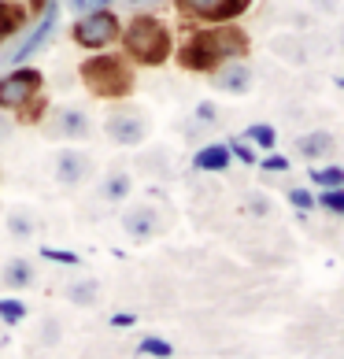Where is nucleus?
Masks as SVG:
<instances>
[{
  "label": "nucleus",
  "mask_w": 344,
  "mask_h": 359,
  "mask_svg": "<svg viewBox=\"0 0 344 359\" xmlns=\"http://www.w3.org/2000/svg\"><path fill=\"white\" fill-rule=\"evenodd\" d=\"M248 52V37L237 30V26H215V30H196L189 41L181 45L178 60L185 71H219L222 63L241 60Z\"/></svg>",
  "instance_id": "obj_1"
},
{
  "label": "nucleus",
  "mask_w": 344,
  "mask_h": 359,
  "mask_svg": "<svg viewBox=\"0 0 344 359\" xmlns=\"http://www.w3.org/2000/svg\"><path fill=\"white\" fill-rule=\"evenodd\" d=\"M118 37H123L126 56L134 63H144V67H160V63L170 56V30L156 15L130 19V26Z\"/></svg>",
  "instance_id": "obj_2"
},
{
  "label": "nucleus",
  "mask_w": 344,
  "mask_h": 359,
  "mask_svg": "<svg viewBox=\"0 0 344 359\" xmlns=\"http://www.w3.org/2000/svg\"><path fill=\"white\" fill-rule=\"evenodd\" d=\"M82 82L89 86L92 97L118 100L134 89V71L123 56H92L82 63Z\"/></svg>",
  "instance_id": "obj_3"
},
{
  "label": "nucleus",
  "mask_w": 344,
  "mask_h": 359,
  "mask_svg": "<svg viewBox=\"0 0 344 359\" xmlns=\"http://www.w3.org/2000/svg\"><path fill=\"white\" fill-rule=\"evenodd\" d=\"M41 71L34 67H19L0 78V111H15L34 118V100L41 97Z\"/></svg>",
  "instance_id": "obj_4"
},
{
  "label": "nucleus",
  "mask_w": 344,
  "mask_h": 359,
  "mask_svg": "<svg viewBox=\"0 0 344 359\" xmlns=\"http://www.w3.org/2000/svg\"><path fill=\"white\" fill-rule=\"evenodd\" d=\"M56 19H60V8H56V0H48V4H45V15H41V22H37L34 30L26 34L22 41L15 45V48L8 52V56H0V67H22V63L30 60L37 48H45V41L52 37V30H56Z\"/></svg>",
  "instance_id": "obj_5"
},
{
  "label": "nucleus",
  "mask_w": 344,
  "mask_h": 359,
  "mask_svg": "<svg viewBox=\"0 0 344 359\" xmlns=\"http://www.w3.org/2000/svg\"><path fill=\"white\" fill-rule=\"evenodd\" d=\"M118 34L123 30H118V19L111 11H85V15L74 22V41L82 48H108Z\"/></svg>",
  "instance_id": "obj_6"
},
{
  "label": "nucleus",
  "mask_w": 344,
  "mask_h": 359,
  "mask_svg": "<svg viewBox=\"0 0 344 359\" xmlns=\"http://www.w3.org/2000/svg\"><path fill=\"white\" fill-rule=\"evenodd\" d=\"M104 134H108L115 144H123V149H137V144L149 137V118L141 111H130V108H118L108 115V123H104Z\"/></svg>",
  "instance_id": "obj_7"
},
{
  "label": "nucleus",
  "mask_w": 344,
  "mask_h": 359,
  "mask_svg": "<svg viewBox=\"0 0 344 359\" xmlns=\"http://www.w3.org/2000/svg\"><path fill=\"white\" fill-rule=\"evenodd\" d=\"M181 8V15L189 19H204V22H230L241 11H248L252 0H174Z\"/></svg>",
  "instance_id": "obj_8"
},
{
  "label": "nucleus",
  "mask_w": 344,
  "mask_h": 359,
  "mask_svg": "<svg viewBox=\"0 0 344 359\" xmlns=\"http://www.w3.org/2000/svg\"><path fill=\"white\" fill-rule=\"evenodd\" d=\"M163 215L156 204H134L123 211V230L134 237V241H152V237L163 233Z\"/></svg>",
  "instance_id": "obj_9"
},
{
  "label": "nucleus",
  "mask_w": 344,
  "mask_h": 359,
  "mask_svg": "<svg viewBox=\"0 0 344 359\" xmlns=\"http://www.w3.org/2000/svg\"><path fill=\"white\" fill-rule=\"evenodd\" d=\"M92 170V159L85 152L78 149H63L56 156V163H52V175H56V185H63V189H74V185H82L89 178Z\"/></svg>",
  "instance_id": "obj_10"
},
{
  "label": "nucleus",
  "mask_w": 344,
  "mask_h": 359,
  "mask_svg": "<svg viewBox=\"0 0 344 359\" xmlns=\"http://www.w3.org/2000/svg\"><path fill=\"white\" fill-rule=\"evenodd\" d=\"M337 137L329 134V130H308V134H300L296 137V156L300 159H308V163H326V159H333L337 156Z\"/></svg>",
  "instance_id": "obj_11"
},
{
  "label": "nucleus",
  "mask_w": 344,
  "mask_h": 359,
  "mask_svg": "<svg viewBox=\"0 0 344 359\" xmlns=\"http://www.w3.org/2000/svg\"><path fill=\"white\" fill-rule=\"evenodd\" d=\"M211 82L222 93H248L252 89V67H248L245 60H230V63H222L219 71H211Z\"/></svg>",
  "instance_id": "obj_12"
},
{
  "label": "nucleus",
  "mask_w": 344,
  "mask_h": 359,
  "mask_svg": "<svg viewBox=\"0 0 344 359\" xmlns=\"http://www.w3.org/2000/svg\"><path fill=\"white\" fill-rule=\"evenodd\" d=\"M89 115L78 111V108H63L56 111V118H52V137H63V141H85L89 137Z\"/></svg>",
  "instance_id": "obj_13"
},
{
  "label": "nucleus",
  "mask_w": 344,
  "mask_h": 359,
  "mask_svg": "<svg viewBox=\"0 0 344 359\" xmlns=\"http://www.w3.org/2000/svg\"><path fill=\"white\" fill-rule=\"evenodd\" d=\"M233 156L226 149V141H211L204 149H196L193 156V170H200V175H222V170H230Z\"/></svg>",
  "instance_id": "obj_14"
},
{
  "label": "nucleus",
  "mask_w": 344,
  "mask_h": 359,
  "mask_svg": "<svg viewBox=\"0 0 344 359\" xmlns=\"http://www.w3.org/2000/svg\"><path fill=\"white\" fill-rule=\"evenodd\" d=\"M0 282H4V289L19 292V289H30V285L37 282V271H34L30 259L15 256V259H8L4 267H0Z\"/></svg>",
  "instance_id": "obj_15"
},
{
  "label": "nucleus",
  "mask_w": 344,
  "mask_h": 359,
  "mask_svg": "<svg viewBox=\"0 0 344 359\" xmlns=\"http://www.w3.org/2000/svg\"><path fill=\"white\" fill-rule=\"evenodd\" d=\"M4 226H8V233L15 237V241H30V237L41 230V219H37V211L34 208H11L8 211V219H4Z\"/></svg>",
  "instance_id": "obj_16"
},
{
  "label": "nucleus",
  "mask_w": 344,
  "mask_h": 359,
  "mask_svg": "<svg viewBox=\"0 0 344 359\" xmlns=\"http://www.w3.org/2000/svg\"><path fill=\"white\" fill-rule=\"evenodd\" d=\"M130 193H134V178H130L126 170H111L97 189V196L104 204H123V201H130Z\"/></svg>",
  "instance_id": "obj_17"
},
{
  "label": "nucleus",
  "mask_w": 344,
  "mask_h": 359,
  "mask_svg": "<svg viewBox=\"0 0 344 359\" xmlns=\"http://www.w3.org/2000/svg\"><path fill=\"white\" fill-rule=\"evenodd\" d=\"M63 297H67V304H74V308H97L100 304V282L97 278H74V282H67V289H63Z\"/></svg>",
  "instance_id": "obj_18"
},
{
  "label": "nucleus",
  "mask_w": 344,
  "mask_h": 359,
  "mask_svg": "<svg viewBox=\"0 0 344 359\" xmlns=\"http://www.w3.org/2000/svg\"><path fill=\"white\" fill-rule=\"evenodd\" d=\"M308 178H311V185H315L319 193H322V189H344V167H337V163L311 167Z\"/></svg>",
  "instance_id": "obj_19"
},
{
  "label": "nucleus",
  "mask_w": 344,
  "mask_h": 359,
  "mask_svg": "<svg viewBox=\"0 0 344 359\" xmlns=\"http://www.w3.org/2000/svg\"><path fill=\"white\" fill-rule=\"evenodd\" d=\"M137 355H144V359H170V355H174V344H170L167 337H141L137 341V348H134Z\"/></svg>",
  "instance_id": "obj_20"
},
{
  "label": "nucleus",
  "mask_w": 344,
  "mask_h": 359,
  "mask_svg": "<svg viewBox=\"0 0 344 359\" xmlns=\"http://www.w3.org/2000/svg\"><path fill=\"white\" fill-rule=\"evenodd\" d=\"M245 211L252 219H270L274 215V201L267 193H259V189H252V193H245Z\"/></svg>",
  "instance_id": "obj_21"
},
{
  "label": "nucleus",
  "mask_w": 344,
  "mask_h": 359,
  "mask_svg": "<svg viewBox=\"0 0 344 359\" xmlns=\"http://www.w3.org/2000/svg\"><path fill=\"white\" fill-rule=\"evenodd\" d=\"M245 141H252L256 149L270 152L274 144H277V134H274V126H267V123H252V126L245 130Z\"/></svg>",
  "instance_id": "obj_22"
},
{
  "label": "nucleus",
  "mask_w": 344,
  "mask_h": 359,
  "mask_svg": "<svg viewBox=\"0 0 344 359\" xmlns=\"http://www.w3.org/2000/svg\"><path fill=\"white\" fill-rule=\"evenodd\" d=\"M315 208H322L326 215L344 219V189H322L319 196H315Z\"/></svg>",
  "instance_id": "obj_23"
},
{
  "label": "nucleus",
  "mask_w": 344,
  "mask_h": 359,
  "mask_svg": "<svg viewBox=\"0 0 344 359\" xmlns=\"http://www.w3.org/2000/svg\"><path fill=\"white\" fill-rule=\"evenodd\" d=\"M22 26V11L15 8V4H4V0H0V41H4V37H11Z\"/></svg>",
  "instance_id": "obj_24"
},
{
  "label": "nucleus",
  "mask_w": 344,
  "mask_h": 359,
  "mask_svg": "<svg viewBox=\"0 0 344 359\" xmlns=\"http://www.w3.org/2000/svg\"><path fill=\"white\" fill-rule=\"evenodd\" d=\"M22 318H26V304L22 300H15V297L0 300V323L4 326H15V323H22Z\"/></svg>",
  "instance_id": "obj_25"
},
{
  "label": "nucleus",
  "mask_w": 344,
  "mask_h": 359,
  "mask_svg": "<svg viewBox=\"0 0 344 359\" xmlns=\"http://www.w3.org/2000/svg\"><path fill=\"white\" fill-rule=\"evenodd\" d=\"M41 259L56 263V267H78V263H82V256H78V252H71V248H52V245L41 248Z\"/></svg>",
  "instance_id": "obj_26"
},
{
  "label": "nucleus",
  "mask_w": 344,
  "mask_h": 359,
  "mask_svg": "<svg viewBox=\"0 0 344 359\" xmlns=\"http://www.w3.org/2000/svg\"><path fill=\"white\" fill-rule=\"evenodd\" d=\"M226 149H230V156H233V159H241L245 167L259 163V159H256V152L248 149V141H245V137H230V141H226Z\"/></svg>",
  "instance_id": "obj_27"
},
{
  "label": "nucleus",
  "mask_w": 344,
  "mask_h": 359,
  "mask_svg": "<svg viewBox=\"0 0 344 359\" xmlns=\"http://www.w3.org/2000/svg\"><path fill=\"white\" fill-rule=\"evenodd\" d=\"M60 337H63V326H60V318H45V326L37 330V341H41V344H48V348H52V344H60Z\"/></svg>",
  "instance_id": "obj_28"
},
{
  "label": "nucleus",
  "mask_w": 344,
  "mask_h": 359,
  "mask_svg": "<svg viewBox=\"0 0 344 359\" xmlns=\"http://www.w3.org/2000/svg\"><path fill=\"white\" fill-rule=\"evenodd\" d=\"M289 204H293L296 211H311L315 208V193L303 189V185H293V189H289Z\"/></svg>",
  "instance_id": "obj_29"
},
{
  "label": "nucleus",
  "mask_w": 344,
  "mask_h": 359,
  "mask_svg": "<svg viewBox=\"0 0 344 359\" xmlns=\"http://www.w3.org/2000/svg\"><path fill=\"white\" fill-rule=\"evenodd\" d=\"M196 126H200V130L219 126V108H215V104H196Z\"/></svg>",
  "instance_id": "obj_30"
},
{
  "label": "nucleus",
  "mask_w": 344,
  "mask_h": 359,
  "mask_svg": "<svg viewBox=\"0 0 344 359\" xmlns=\"http://www.w3.org/2000/svg\"><path fill=\"white\" fill-rule=\"evenodd\" d=\"M259 167L267 170V175H285V170H289V159H285V156H263Z\"/></svg>",
  "instance_id": "obj_31"
},
{
  "label": "nucleus",
  "mask_w": 344,
  "mask_h": 359,
  "mask_svg": "<svg viewBox=\"0 0 344 359\" xmlns=\"http://www.w3.org/2000/svg\"><path fill=\"white\" fill-rule=\"evenodd\" d=\"M108 326H115V330H130V326H137V315H134V311H130V315H126V311H115V315L108 318Z\"/></svg>",
  "instance_id": "obj_32"
},
{
  "label": "nucleus",
  "mask_w": 344,
  "mask_h": 359,
  "mask_svg": "<svg viewBox=\"0 0 344 359\" xmlns=\"http://www.w3.org/2000/svg\"><path fill=\"white\" fill-rule=\"evenodd\" d=\"M123 4H126V8H134V11H141V15H144L149 8H160V0H123Z\"/></svg>",
  "instance_id": "obj_33"
},
{
  "label": "nucleus",
  "mask_w": 344,
  "mask_h": 359,
  "mask_svg": "<svg viewBox=\"0 0 344 359\" xmlns=\"http://www.w3.org/2000/svg\"><path fill=\"white\" fill-rule=\"evenodd\" d=\"M111 0H85V11H108Z\"/></svg>",
  "instance_id": "obj_34"
},
{
  "label": "nucleus",
  "mask_w": 344,
  "mask_h": 359,
  "mask_svg": "<svg viewBox=\"0 0 344 359\" xmlns=\"http://www.w3.org/2000/svg\"><path fill=\"white\" fill-rule=\"evenodd\" d=\"M329 308H333V315H344V289H337V297H333Z\"/></svg>",
  "instance_id": "obj_35"
},
{
  "label": "nucleus",
  "mask_w": 344,
  "mask_h": 359,
  "mask_svg": "<svg viewBox=\"0 0 344 359\" xmlns=\"http://www.w3.org/2000/svg\"><path fill=\"white\" fill-rule=\"evenodd\" d=\"M67 4H71L74 11H82V15H85V0H67Z\"/></svg>",
  "instance_id": "obj_36"
},
{
  "label": "nucleus",
  "mask_w": 344,
  "mask_h": 359,
  "mask_svg": "<svg viewBox=\"0 0 344 359\" xmlns=\"http://www.w3.org/2000/svg\"><path fill=\"white\" fill-rule=\"evenodd\" d=\"M340 48H344V26H340Z\"/></svg>",
  "instance_id": "obj_37"
},
{
  "label": "nucleus",
  "mask_w": 344,
  "mask_h": 359,
  "mask_svg": "<svg viewBox=\"0 0 344 359\" xmlns=\"http://www.w3.org/2000/svg\"><path fill=\"white\" fill-rule=\"evenodd\" d=\"M337 337H340V344H344V330H337Z\"/></svg>",
  "instance_id": "obj_38"
},
{
  "label": "nucleus",
  "mask_w": 344,
  "mask_h": 359,
  "mask_svg": "<svg viewBox=\"0 0 344 359\" xmlns=\"http://www.w3.org/2000/svg\"><path fill=\"white\" fill-rule=\"evenodd\" d=\"M340 86H344V78H340Z\"/></svg>",
  "instance_id": "obj_39"
}]
</instances>
